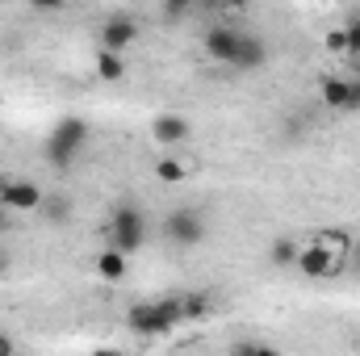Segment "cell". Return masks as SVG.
<instances>
[{"mask_svg": "<svg viewBox=\"0 0 360 356\" xmlns=\"http://www.w3.org/2000/svg\"><path fill=\"white\" fill-rule=\"evenodd\" d=\"M84 143H89V122H84V117H59V122L51 126L46 143H42V155H46L51 168L68 172V168L80 160Z\"/></svg>", "mask_w": 360, "mask_h": 356, "instance_id": "cell-1", "label": "cell"}, {"mask_svg": "<svg viewBox=\"0 0 360 356\" xmlns=\"http://www.w3.org/2000/svg\"><path fill=\"white\" fill-rule=\"evenodd\" d=\"M105 235H109V248H113V252L130 256V252H139V248L147 243V214H143L134 201H117V205L109 210Z\"/></svg>", "mask_w": 360, "mask_h": 356, "instance_id": "cell-2", "label": "cell"}, {"mask_svg": "<svg viewBox=\"0 0 360 356\" xmlns=\"http://www.w3.org/2000/svg\"><path fill=\"white\" fill-rule=\"evenodd\" d=\"M164 235H168V243H176V248H197V243H205V214L201 210H193V205H180L172 210L168 218H164Z\"/></svg>", "mask_w": 360, "mask_h": 356, "instance_id": "cell-3", "label": "cell"}, {"mask_svg": "<svg viewBox=\"0 0 360 356\" xmlns=\"http://www.w3.org/2000/svg\"><path fill=\"white\" fill-rule=\"evenodd\" d=\"M293 268H297L302 276L331 281V276H340V272L348 268V260H340V256H335V252H331V248H327L319 235H314V243H306V248L297 252V265H293Z\"/></svg>", "mask_w": 360, "mask_h": 356, "instance_id": "cell-4", "label": "cell"}, {"mask_svg": "<svg viewBox=\"0 0 360 356\" xmlns=\"http://www.w3.org/2000/svg\"><path fill=\"white\" fill-rule=\"evenodd\" d=\"M42 189L34 184V180L25 177H0V205L8 210V214H34V210H42Z\"/></svg>", "mask_w": 360, "mask_h": 356, "instance_id": "cell-5", "label": "cell"}, {"mask_svg": "<svg viewBox=\"0 0 360 356\" xmlns=\"http://www.w3.org/2000/svg\"><path fill=\"white\" fill-rule=\"evenodd\" d=\"M126 327L130 336H143V340H155V336H168V323L160 314V302H134L126 310Z\"/></svg>", "mask_w": 360, "mask_h": 356, "instance_id": "cell-6", "label": "cell"}, {"mask_svg": "<svg viewBox=\"0 0 360 356\" xmlns=\"http://www.w3.org/2000/svg\"><path fill=\"white\" fill-rule=\"evenodd\" d=\"M201 46H205V55L210 59H218V63H235V55H239V46H243V30H235V25H214L205 38H201Z\"/></svg>", "mask_w": 360, "mask_h": 356, "instance_id": "cell-7", "label": "cell"}, {"mask_svg": "<svg viewBox=\"0 0 360 356\" xmlns=\"http://www.w3.org/2000/svg\"><path fill=\"white\" fill-rule=\"evenodd\" d=\"M319 96H323L327 109H360V84L348 80V76H327Z\"/></svg>", "mask_w": 360, "mask_h": 356, "instance_id": "cell-8", "label": "cell"}, {"mask_svg": "<svg viewBox=\"0 0 360 356\" xmlns=\"http://www.w3.org/2000/svg\"><path fill=\"white\" fill-rule=\"evenodd\" d=\"M134 38H139V21H134V17H109V21L101 25V51L122 55Z\"/></svg>", "mask_w": 360, "mask_h": 356, "instance_id": "cell-9", "label": "cell"}, {"mask_svg": "<svg viewBox=\"0 0 360 356\" xmlns=\"http://www.w3.org/2000/svg\"><path fill=\"white\" fill-rule=\"evenodd\" d=\"M151 139H155L160 147H180V143L188 139V117H180V113H160V117L151 122Z\"/></svg>", "mask_w": 360, "mask_h": 356, "instance_id": "cell-10", "label": "cell"}, {"mask_svg": "<svg viewBox=\"0 0 360 356\" xmlns=\"http://www.w3.org/2000/svg\"><path fill=\"white\" fill-rule=\"evenodd\" d=\"M264 59H269L264 38L243 30V46H239V55H235V63H231V68H239V72H260V68H264Z\"/></svg>", "mask_w": 360, "mask_h": 356, "instance_id": "cell-11", "label": "cell"}, {"mask_svg": "<svg viewBox=\"0 0 360 356\" xmlns=\"http://www.w3.org/2000/svg\"><path fill=\"white\" fill-rule=\"evenodd\" d=\"M42 218H46L51 227H63V222L72 218V201H68L63 193H46V197H42Z\"/></svg>", "mask_w": 360, "mask_h": 356, "instance_id": "cell-12", "label": "cell"}, {"mask_svg": "<svg viewBox=\"0 0 360 356\" xmlns=\"http://www.w3.org/2000/svg\"><path fill=\"white\" fill-rule=\"evenodd\" d=\"M96 276H101V281H122V276H126V256L113 252V248H105V252L96 256Z\"/></svg>", "mask_w": 360, "mask_h": 356, "instance_id": "cell-13", "label": "cell"}, {"mask_svg": "<svg viewBox=\"0 0 360 356\" xmlns=\"http://www.w3.org/2000/svg\"><path fill=\"white\" fill-rule=\"evenodd\" d=\"M297 252H302V248H297V243H293L289 235H281V239H272L269 260H272L276 268H293V265H297Z\"/></svg>", "mask_w": 360, "mask_h": 356, "instance_id": "cell-14", "label": "cell"}, {"mask_svg": "<svg viewBox=\"0 0 360 356\" xmlns=\"http://www.w3.org/2000/svg\"><path fill=\"white\" fill-rule=\"evenodd\" d=\"M96 76L101 80H122L126 76V59L113 51H96Z\"/></svg>", "mask_w": 360, "mask_h": 356, "instance_id": "cell-15", "label": "cell"}, {"mask_svg": "<svg viewBox=\"0 0 360 356\" xmlns=\"http://www.w3.org/2000/svg\"><path fill=\"white\" fill-rule=\"evenodd\" d=\"M155 177L164 180V184H180V180L188 177V168H184V160H180V155H164V160L155 164Z\"/></svg>", "mask_w": 360, "mask_h": 356, "instance_id": "cell-16", "label": "cell"}, {"mask_svg": "<svg viewBox=\"0 0 360 356\" xmlns=\"http://www.w3.org/2000/svg\"><path fill=\"white\" fill-rule=\"evenodd\" d=\"M180 302H184V319L210 314V293H180Z\"/></svg>", "mask_w": 360, "mask_h": 356, "instance_id": "cell-17", "label": "cell"}, {"mask_svg": "<svg viewBox=\"0 0 360 356\" xmlns=\"http://www.w3.org/2000/svg\"><path fill=\"white\" fill-rule=\"evenodd\" d=\"M344 34H348V55H360V13H352V17H348Z\"/></svg>", "mask_w": 360, "mask_h": 356, "instance_id": "cell-18", "label": "cell"}, {"mask_svg": "<svg viewBox=\"0 0 360 356\" xmlns=\"http://www.w3.org/2000/svg\"><path fill=\"white\" fill-rule=\"evenodd\" d=\"M231 356H281L276 348H269V344H235L231 348Z\"/></svg>", "mask_w": 360, "mask_h": 356, "instance_id": "cell-19", "label": "cell"}, {"mask_svg": "<svg viewBox=\"0 0 360 356\" xmlns=\"http://www.w3.org/2000/svg\"><path fill=\"white\" fill-rule=\"evenodd\" d=\"M327 51L348 55V34H344V30H331V34H327Z\"/></svg>", "mask_w": 360, "mask_h": 356, "instance_id": "cell-20", "label": "cell"}, {"mask_svg": "<svg viewBox=\"0 0 360 356\" xmlns=\"http://www.w3.org/2000/svg\"><path fill=\"white\" fill-rule=\"evenodd\" d=\"M348 272H356L360 276V235L352 239V252H348Z\"/></svg>", "mask_w": 360, "mask_h": 356, "instance_id": "cell-21", "label": "cell"}, {"mask_svg": "<svg viewBox=\"0 0 360 356\" xmlns=\"http://www.w3.org/2000/svg\"><path fill=\"white\" fill-rule=\"evenodd\" d=\"M0 356H17V344H13V336H4V331H0Z\"/></svg>", "mask_w": 360, "mask_h": 356, "instance_id": "cell-22", "label": "cell"}, {"mask_svg": "<svg viewBox=\"0 0 360 356\" xmlns=\"http://www.w3.org/2000/svg\"><path fill=\"white\" fill-rule=\"evenodd\" d=\"M184 13H188V4H184V0H180V4H168V8H164V17H184Z\"/></svg>", "mask_w": 360, "mask_h": 356, "instance_id": "cell-23", "label": "cell"}, {"mask_svg": "<svg viewBox=\"0 0 360 356\" xmlns=\"http://www.w3.org/2000/svg\"><path fill=\"white\" fill-rule=\"evenodd\" d=\"M8 268H13V252H8V248H0V276H4Z\"/></svg>", "mask_w": 360, "mask_h": 356, "instance_id": "cell-24", "label": "cell"}, {"mask_svg": "<svg viewBox=\"0 0 360 356\" xmlns=\"http://www.w3.org/2000/svg\"><path fill=\"white\" fill-rule=\"evenodd\" d=\"M8 227H13V214H8V210H4V205H0V235H4V231H8Z\"/></svg>", "mask_w": 360, "mask_h": 356, "instance_id": "cell-25", "label": "cell"}, {"mask_svg": "<svg viewBox=\"0 0 360 356\" xmlns=\"http://www.w3.org/2000/svg\"><path fill=\"white\" fill-rule=\"evenodd\" d=\"M92 356H122V352H117V348H96Z\"/></svg>", "mask_w": 360, "mask_h": 356, "instance_id": "cell-26", "label": "cell"}]
</instances>
